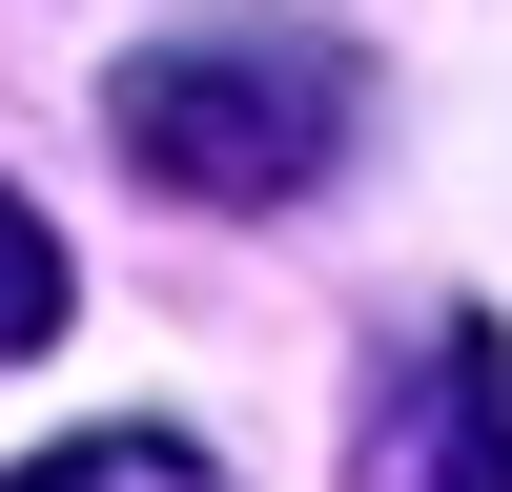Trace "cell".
<instances>
[{"label":"cell","mask_w":512,"mask_h":492,"mask_svg":"<svg viewBox=\"0 0 512 492\" xmlns=\"http://www.w3.org/2000/svg\"><path fill=\"white\" fill-rule=\"evenodd\" d=\"M103 144L164 205H308L349 164V41H308V21H185V41H144L103 82Z\"/></svg>","instance_id":"cell-1"},{"label":"cell","mask_w":512,"mask_h":492,"mask_svg":"<svg viewBox=\"0 0 512 492\" xmlns=\"http://www.w3.org/2000/svg\"><path fill=\"white\" fill-rule=\"evenodd\" d=\"M349 492H512V328H410V369L349 431Z\"/></svg>","instance_id":"cell-2"},{"label":"cell","mask_w":512,"mask_h":492,"mask_svg":"<svg viewBox=\"0 0 512 492\" xmlns=\"http://www.w3.org/2000/svg\"><path fill=\"white\" fill-rule=\"evenodd\" d=\"M0 492H226V472H205L185 431H62L41 472H0Z\"/></svg>","instance_id":"cell-3"},{"label":"cell","mask_w":512,"mask_h":492,"mask_svg":"<svg viewBox=\"0 0 512 492\" xmlns=\"http://www.w3.org/2000/svg\"><path fill=\"white\" fill-rule=\"evenodd\" d=\"M62 308H82V287H62V226H41L21 185H0V369H21L41 328H62Z\"/></svg>","instance_id":"cell-4"}]
</instances>
